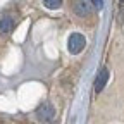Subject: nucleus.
Instances as JSON below:
<instances>
[{
	"label": "nucleus",
	"mask_w": 124,
	"mask_h": 124,
	"mask_svg": "<svg viewBox=\"0 0 124 124\" xmlns=\"http://www.w3.org/2000/svg\"><path fill=\"white\" fill-rule=\"evenodd\" d=\"M85 45H86V40H85V36L81 33H72L69 36V40H67V48H69V52L72 55L79 54L85 48Z\"/></svg>",
	"instance_id": "nucleus-1"
},
{
	"label": "nucleus",
	"mask_w": 124,
	"mask_h": 124,
	"mask_svg": "<svg viewBox=\"0 0 124 124\" xmlns=\"http://www.w3.org/2000/svg\"><path fill=\"white\" fill-rule=\"evenodd\" d=\"M36 116H38L40 121L50 122V121L54 119V116H55V110H54V107H52L50 103H45V105H41L38 110H36Z\"/></svg>",
	"instance_id": "nucleus-2"
},
{
	"label": "nucleus",
	"mask_w": 124,
	"mask_h": 124,
	"mask_svg": "<svg viewBox=\"0 0 124 124\" xmlns=\"http://www.w3.org/2000/svg\"><path fill=\"white\" fill-rule=\"evenodd\" d=\"M74 12L78 16H81V17L90 16V12H91L90 2H88V0H76V2H74Z\"/></svg>",
	"instance_id": "nucleus-3"
},
{
	"label": "nucleus",
	"mask_w": 124,
	"mask_h": 124,
	"mask_svg": "<svg viewBox=\"0 0 124 124\" xmlns=\"http://www.w3.org/2000/svg\"><path fill=\"white\" fill-rule=\"evenodd\" d=\"M107 81H108V71L103 67V69L98 72V76H97V81H95V91H97V93H100V91L105 88Z\"/></svg>",
	"instance_id": "nucleus-4"
},
{
	"label": "nucleus",
	"mask_w": 124,
	"mask_h": 124,
	"mask_svg": "<svg viewBox=\"0 0 124 124\" xmlns=\"http://www.w3.org/2000/svg\"><path fill=\"white\" fill-rule=\"evenodd\" d=\"M14 28V19L10 16H4L0 19V35H9Z\"/></svg>",
	"instance_id": "nucleus-5"
},
{
	"label": "nucleus",
	"mask_w": 124,
	"mask_h": 124,
	"mask_svg": "<svg viewBox=\"0 0 124 124\" xmlns=\"http://www.w3.org/2000/svg\"><path fill=\"white\" fill-rule=\"evenodd\" d=\"M43 5L46 9H50V10H55L62 5V0H43Z\"/></svg>",
	"instance_id": "nucleus-6"
},
{
	"label": "nucleus",
	"mask_w": 124,
	"mask_h": 124,
	"mask_svg": "<svg viewBox=\"0 0 124 124\" xmlns=\"http://www.w3.org/2000/svg\"><path fill=\"white\" fill-rule=\"evenodd\" d=\"M93 4H95V7H97V9H102V5H103V0H93Z\"/></svg>",
	"instance_id": "nucleus-7"
},
{
	"label": "nucleus",
	"mask_w": 124,
	"mask_h": 124,
	"mask_svg": "<svg viewBox=\"0 0 124 124\" xmlns=\"http://www.w3.org/2000/svg\"><path fill=\"white\" fill-rule=\"evenodd\" d=\"M119 2H124V0H119Z\"/></svg>",
	"instance_id": "nucleus-8"
}]
</instances>
